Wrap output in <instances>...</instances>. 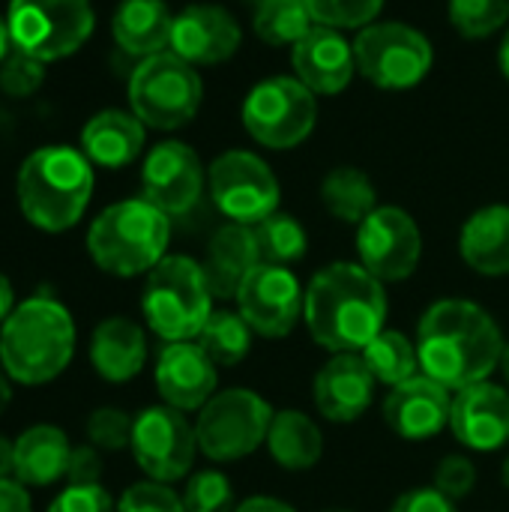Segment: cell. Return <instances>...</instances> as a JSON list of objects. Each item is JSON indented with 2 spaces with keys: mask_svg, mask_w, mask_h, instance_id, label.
<instances>
[{
  "mask_svg": "<svg viewBox=\"0 0 509 512\" xmlns=\"http://www.w3.org/2000/svg\"><path fill=\"white\" fill-rule=\"evenodd\" d=\"M501 372L507 375V384H509V342H507V348H504V360H501Z\"/></svg>",
  "mask_w": 509,
  "mask_h": 512,
  "instance_id": "db71d44e",
  "label": "cell"
},
{
  "mask_svg": "<svg viewBox=\"0 0 509 512\" xmlns=\"http://www.w3.org/2000/svg\"><path fill=\"white\" fill-rule=\"evenodd\" d=\"M267 450L273 462L285 471H309L321 462L324 438L318 423L303 411H276L270 432H267Z\"/></svg>",
  "mask_w": 509,
  "mask_h": 512,
  "instance_id": "f1b7e54d",
  "label": "cell"
},
{
  "mask_svg": "<svg viewBox=\"0 0 509 512\" xmlns=\"http://www.w3.org/2000/svg\"><path fill=\"white\" fill-rule=\"evenodd\" d=\"M417 357L423 375L459 393L471 384L489 381L504 360V333L495 318L471 300L432 303L417 327Z\"/></svg>",
  "mask_w": 509,
  "mask_h": 512,
  "instance_id": "6da1fadb",
  "label": "cell"
},
{
  "mask_svg": "<svg viewBox=\"0 0 509 512\" xmlns=\"http://www.w3.org/2000/svg\"><path fill=\"white\" fill-rule=\"evenodd\" d=\"M459 252L465 264L480 276H509V207L492 204L477 210L462 225Z\"/></svg>",
  "mask_w": 509,
  "mask_h": 512,
  "instance_id": "4316f807",
  "label": "cell"
},
{
  "mask_svg": "<svg viewBox=\"0 0 509 512\" xmlns=\"http://www.w3.org/2000/svg\"><path fill=\"white\" fill-rule=\"evenodd\" d=\"M144 147V123L132 111H99L81 129V153L99 168H123Z\"/></svg>",
  "mask_w": 509,
  "mask_h": 512,
  "instance_id": "484cf974",
  "label": "cell"
},
{
  "mask_svg": "<svg viewBox=\"0 0 509 512\" xmlns=\"http://www.w3.org/2000/svg\"><path fill=\"white\" fill-rule=\"evenodd\" d=\"M147 360V336L132 318L114 315L96 324L90 336V363L108 384H126L141 375Z\"/></svg>",
  "mask_w": 509,
  "mask_h": 512,
  "instance_id": "603a6c76",
  "label": "cell"
},
{
  "mask_svg": "<svg viewBox=\"0 0 509 512\" xmlns=\"http://www.w3.org/2000/svg\"><path fill=\"white\" fill-rule=\"evenodd\" d=\"M18 303H15V291H12V282L0 273V327H3V321L12 315V309H15Z\"/></svg>",
  "mask_w": 509,
  "mask_h": 512,
  "instance_id": "c3c4849f",
  "label": "cell"
},
{
  "mask_svg": "<svg viewBox=\"0 0 509 512\" xmlns=\"http://www.w3.org/2000/svg\"><path fill=\"white\" fill-rule=\"evenodd\" d=\"M72 444L60 426L39 423L15 438V480L27 489H48L69 471Z\"/></svg>",
  "mask_w": 509,
  "mask_h": 512,
  "instance_id": "d4e9b609",
  "label": "cell"
},
{
  "mask_svg": "<svg viewBox=\"0 0 509 512\" xmlns=\"http://www.w3.org/2000/svg\"><path fill=\"white\" fill-rule=\"evenodd\" d=\"M129 450L138 468L147 474V480L171 486L183 480L195 465V453H198L195 426L183 417V411L171 405L144 408L132 423Z\"/></svg>",
  "mask_w": 509,
  "mask_h": 512,
  "instance_id": "4fadbf2b",
  "label": "cell"
},
{
  "mask_svg": "<svg viewBox=\"0 0 509 512\" xmlns=\"http://www.w3.org/2000/svg\"><path fill=\"white\" fill-rule=\"evenodd\" d=\"M291 63L297 78L321 96H336L342 93L357 69L354 60V45L345 42V36L333 27L315 24L294 48H291Z\"/></svg>",
  "mask_w": 509,
  "mask_h": 512,
  "instance_id": "7402d4cb",
  "label": "cell"
},
{
  "mask_svg": "<svg viewBox=\"0 0 509 512\" xmlns=\"http://www.w3.org/2000/svg\"><path fill=\"white\" fill-rule=\"evenodd\" d=\"M141 189V198L165 216L189 213L204 192V168L198 153L183 141L156 144L141 168Z\"/></svg>",
  "mask_w": 509,
  "mask_h": 512,
  "instance_id": "2e32d148",
  "label": "cell"
},
{
  "mask_svg": "<svg viewBox=\"0 0 509 512\" xmlns=\"http://www.w3.org/2000/svg\"><path fill=\"white\" fill-rule=\"evenodd\" d=\"M66 480H69V486H96L102 480V456L93 444L72 447Z\"/></svg>",
  "mask_w": 509,
  "mask_h": 512,
  "instance_id": "ee69618b",
  "label": "cell"
},
{
  "mask_svg": "<svg viewBox=\"0 0 509 512\" xmlns=\"http://www.w3.org/2000/svg\"><path fill=\"white\" fill-rule=\"evenodd\" d=\"M390 512H459V510H456V501H453V498H447L444 492H438L435 486H417V489H408L405 495H399Z\"/></svg>",
  "mask_w": 509,
  "mask_h": 512,
  "instance_id": "7bdbcfd3",
  "label": "cell"
},
{
  "mask_svg": "<svg viewBox=\"0 0 509 512\" xmlns=\"http://www.w3.org/2000/svg\"><path fill=\"white\" fill-rule=\"evenodd\" d=\"M312 339L333 354H360L387 321V291L363 264L336 261L315 273L303 300Z\"/></svg>",
  "mask_w": 509,
  "mask_h": 512,
  "instance_id": "7a4b0ae2",
  "label": "cell"
},
{
  "mask_svg": "<svg viewBox=\"0 0 509 512\" xmlns=\"http://www.w3.org/2000/svg\"><path fill=\"white\" fill-rule=\"evenodd\" d=\"M357 69L381 90H408L432 69L429 39L399 21L369 24L354 39Z\"/></svg>",
  "mask_w": 509,
  "mask_h": 512,
  "instance_id": "8fae6325",
  "label": "cell"
},
{
  "mask_svg": "<svg viewBox=\"0 0 509 512\" xmlns=\"http://www.w3.org/2000/svg\"><path fill=\"white\" fill-rule=\"evenodd\" d=\"M303 300L306 291H300L297 276L276 264H258L234 297L240 318L264 339L288 336L303 315Z\"/></svg>",
  "mask_w": 509,
  "mask_h": 512,
  "instance_id": "9a60e30c",
  "label": "cell"
},
{
  "mask_svg": "<svg viewBox=\"0 0 509 512\" xmlns=\"http://www.w3.org/2000/svg\"><path fill=\"white\" fill-rule=\"evenodd\" d=\"M0 512H33V501L24 483L15 477L0 480Z\"/></svg>",
  "mask_w": 509,
  "mask_h": 512,
  "instance_id": "f6af8a7d",
  "label": "cell"
},
{
  "mask_svg": "<svg viewBox=\"0 0 509 512\" xmlns=\"http://www.w3.org/2000/svg\"><path fill=\"white\" fill-rule=\"evenodd\" d=\"M315 120V93L291 75H276L255 84L243 102L246 132L270 150H288L303 144L315 129Z\"/></svg>",
  "mask_w": 509,
  "mask_h": 512,
  "instance_id": "30bf717a",
  "label": "cell"
},
{
  "mask_svg": "<svg viewBox=\"0 0 509 512\" xmlns=\"http://www.w3.org/2000/svg\"><path fill=\"white\" fill-rule=\"evenodd\" d=\"M156 390L177 411H201L216 396V363L198 342H165L156 357Z\"/></svg>",
  "mask_w": 509,
  "mask_h": 512,
  "instance_id": "e0dca14e",
  "label": "cell"
},
{
  "mask_svg": "<svg viewBox=\"0 0 509 512\" xmlns=\"http://www.w3.org/2000/svg\"><path fill=\"white\" fill-rule=\"evenodd\" d=\"M249 3H252V6H261V3H264V0H249Z\"/></svg>",
  "mask_w": 509,
  "mask_h": 512,
  "instance_id": "11a10c76",
  "label": "cell"
},
{
  "mask_svg": "<svg viewBox=\"0 0 509 512\" xmlns=\"http://www.w3.org/2000/svg\"><path fill=\"white\" fill-rule=\"evenodd\" d=\"M198 345L216 366H237L252 351V330L240 318V312L219 309L207 318L204 330L198 333Z\"/></svg>",
  "mask_w": 509,
  "mask_h": 512,
  "instance_id": "1f68e13d",
  "label": "cell"
},
{
  "mask_svg": "<svg viewBox=\"0 0 509 512\" xmlns=\"http://www.w3.org/2000/svg\"><path fill=\"white\" fill-rule=\"evenodd\" d=\"M117 512H186V507L183 498L168 483L141 480L120 495Z\"/></svg>",
  "mask_w": 509,
  "mask_h": 512,
  "instance_id": "f35d334b",
  "label": "cell"
},
{
  "mask_svg": "<svg viewBox=\"0 0 509 512\" xmlns=\"http://www.w3.org/2000/svg\"><path fill=\"white\" fill-rule=\"evenodd\" d=\"M75 342L72 312L48 294H33L0 327V366L15 384L42 387L69 369Z\"/></svg>",
  "mask_w": 509,
  "mask_h": 512,
  "instance_id": "3957f363",
  "label": "cell"
},
{
  "mask_svg": "<svg viewBox=\"0 0 509 512\" xmlns=\"http://www.w3.org/2000/svg\"><path fill=\"white\" fill-rule=\"evenodd\" d=\"M261 264V252H258V240L255 231L249 225H237L228 222L222 225L207 246V258H204V273L210 282L213 297L219 300H234L243 279Z\"/></svg>",
  "mask_w": 509,
  "mask_h": 512,
  "instance_id": "cb8c5ba5",
  "label": "cell"
},
{
  "mask_svg": "<svg viewBox=\"0 0 509 512\" xmlns=\"http://www.w3.org/2000/svg\"><path fill=\"white\" fill-rule=\"evenodd\" d=\"M273 408L255 390H222L201 411L195 423L198 450L210 462H237L267 444Z\"/></svg>",
  "mask_w": 509,
  "mask_h": 512,
  "instance_id": "9c48e42d",
  "label": "cell"
},
{
  "mask_svg": "<svg viewBox=\"0 0 509 512\" xmlns=\"http://www.w3.org/2000/svg\"><path fill=\"white\" fill-rule=\"evenodd\" d=\"M375 375L360 354H333L315 375L312 399L321 417L330 423L360 420L375 399Z\"/></svg>",
  "mask_w": 509,
  "mask_h": 512,
  "instance_id": "44dd1931",
  "label": "cell"
},
{
  "mask_svg": "<svg viewBox=\"0 0 509 512\" xmlns=\"http://www.w3.org/2000/svg\"><path fill=\"white\" fill-rule=\"evenodd\" d=\"M357 255L378 282H405L423 255L420 225L402 207H378L357 225Z\"/></svg>",
  "mask_w": 509,
  "mask_h": 512,
  "instance_id": "5bb4252c",
  "label": "cell"
},
{
  "mask_svg": "<svg viewBox=\"0 0 509 512\" xmlns=\"http://www.w3.org/2000/svg\"><path fill=\"white\" fill-rule=\"evenodd\" d=\"M240 48V24L237 18L210 3L186 6L174 15L171 51L192 66H213L228 60Z\"/></svg>",
  "mask_w": 509,
  "mask_h": 512,
  "instance_id": "ffe728a7",
  "label": "cell"
},
{
  "mask_svg": "<svg viewBox=\"0 0 509 512\" xmlns=\"http://www.w3.org/2000/svg\"><path fill=\"white\" fill-rule=\"evenodd\" d=\"M360 357L369 366V372L375 375V381L387 384L390 390L405 384L408 378H414L420 369L417 345H411V339L405 333L387 330V327L360 351Z\"/></svg>",
  "mask_w": 509,
  "mask_h": 512,
  "instance_id": "4dcf8cb0",
  "label": "cell"
},
{
  "mask_svg": "<svg viewBox=\"0 0 509 512\" xmlns=\"http://www.w3.org/2000/svg\"><path fill=\"white\" fill-rule=\"evenodd\" d=\"M255 33L267 45H297L312 27L315 18L306 0H264L255 6Z\"/></svg>",
  "mask_w": 509,
  "mask_h": 512,
  "instance_id": "d6a6232c",
  "label": "cell"
},
{
  "mask_svg": "<svg viewBox=\"0 0 509 512\" xmlns=\"http://www.w3.org/2000/svg\"><path fill=\"white\" fill-rule=\"evenodd\" d=\"M48 512H117V504L111 495L96 483V486H66Z\"/></svg>",
  "mask_w": 509,
  "mask_h": 512,
  "instance_id": "b9f144b4",
  "label": "cell"
},
{
  "mask_svg": "<svg viewBox=\"0 0 509 512\" xmlns=\"http://www.w3.org/2000/svg\"><path fill=\"white\" fill-rule=\"evenodd\" d=\"M321 201L330 216L351 222V225H360L372 210H378V192H375L369 174H363L360 168H351V165L333 168L324 177Z\"/></svg>",
  "mask_w": 509,
  "mask_h": 512,
  "instance_id": "f546056e",
  "label": "cell"
},
{
  "mask_svg": "<svg viewBox=\"0 0 509 512\" xmlns=\"http://www.w3.org/2000/svg\"><path fill=\"white\" fill-rule=\"evenodd\" d=\"M132 423L135 417H129L120 408H96L84 423L87 444H93L96 450H108V453L126 450L132 441Z\"/></svg>",
  "mask_w": 509,
  "mask_h": 512,
  "instance_id": "74e56055",
  "label": "cell"
},
{
  "mask_svg": "<svg viewBox=\"0 0 509 512\" xmlns=\"http://www.w3.org/2000/svg\"><path fill=\"white\" fill-rule=\"evenodd\" d=\"M330 512H348V510H330Z\"/></svg>",
  "mask_w": 509,
  "mask_h": 512,
  "instance_id": "9f6ffc18",
  "label": "cell"
},
{
  "mask_svg": "<svg viewBox=\"0 0 509 512\" xmlns=\"http://www.w3.org/2000/svg\"><path fill=\"white\" fill-rule=\"evenodd\" d=\"M498 60H501V72L509 78V30H507V39L501 42V54H498Z\"/></svg>",
  "mask_w": 509,
  "mask_h": 512,
  "instance_id": "816d5d0a",
  "label": "cell"
},
{
  "mask_svg": "<svg viewBox=\"0 0 509 512\" xmlns=\"http://www.w3.org/2000/svg\"><path fill=\"white\" fill-rule=\"evenodd\" d=\"M90 0H9L12 48L51 63L75 54L93 33Z\"/></svg>",
  "mask_w": 509,
  "mask_h": 512,
  "instance_id": "ba28073f",
  "label": "cell"
},
{
  "mask_svg": "<svg viewBox=\"0 0 509 512\" xmlns=\"http://www.w3.org/2000/svg\"><path fill=\"white\" fill-rule=\"evenodd\" d=\"M306 6L321 27L363 30L378 18L384 0H306Z\"/></svg>",
  "mask_w": 509,
  "mask_h": 512,
  "instance_id": "d590c367",
  "label": "cell"
},
{
  "mask_svg": "<svg viewBox=\"0 0 509 512\" xmlns=\"http://www.w3.org/2000/svg\"><path fill=\"white\" fill-rule=\"evenodd\" d=\"M168 219L171 216L144 198L117 201L93 219L87 231V252L93 264L111 276L132 279L150 273L165 258L171 240Z\"/></svg>",
  "mask_w": 509,
  "mask_h": 512,
  "instance_id": "5b68a950",
  "label": "cell"
},
{
  "mask_svg": "<svg viewBox=\"0 0 509 512\" xmlns=\"http://www.w3.org/2000/svg\"><path fill=\"white\" fill-rule=\"evenodd\" d=\"M207 186L213 204L237 225L255 228L279 210V180L273 168L249 150L222 153L207 171Z\"/></svg>",
  "mask_w": 509,
  "mask_h": 512,
  "instance_id": "7c38bea8",
  "label": "cell"
},
{
  "mask_svg": "<svg viewBox=\"0 0 509 512\" xmlns=\"http://www.w3.org/2000/svg\"><path fill=\"white\" fill-rule=\"evenodd\" d=\"M111 30L126 54L153 57L171 48L174 15L165 0H123L114 12Z\"/></svg>",
  "mask_w": 509,
  "mask_h": 512,
  "instance_id": "83f0119b",
  "label": "cell"
},
{
  "mask_svg": "<svg viewBox=\"0 0 509 512\" xmlns=\"http://www.w3.org/2000/svg\"><path fill=\"white\" fill-rule=\"evenodd\" d=\"M12 51V36H9V24H6V15H0V63L9 57Z\"/></svg>",
  "mask_w": 509,
  "mask_h": 512,
  "instance_id": "f907efd6",
  "label": "cell"
},
{
  "mask_svg": "<svg viewBox=\"0 0 509 512\" xmlns=\"http://www.w3.org/2000/svg\"><path fill=\"white\" fill-rule=\"evenodd\" d=\"M18 207L24 219L48 234L69 231L93 195V162L75 147H39L18 171Z\"/></svg>",
  "mask_w": 509,
  "mask_h": 512,
  "instance_id": "277c9868",
  "label": "cell"
},
{
  "mask_svg": "<svg viewBox=\"0 0 509 512\" xmlns=\"http://www.w3.org/2000/svg\"><path fill=\"white\" fill-rule=\"evenodd\" d=\"M477 486V468L468 456H444L435 468V489L453 501H462Z\"/></svg>",
  "mask_w": 509,
  "mask_h": 512,
  "instance_id": "60d3db41",
  "label": "cell"
},
{
  "mask_svg": "<svg viewBox=\"0 0 509 512\" xmlns=\"http://www.w3.org/2000/svg\"><path fill=\"white\" fill-rule=\"evenodd\" d=\"M501 483H504V489H509V453L507 459L501 462Z\"/></svg>",
  "mask_w": 509,
  "mask_h": 512,
  "instance_id": "f5cc1de1",
  "label": "cell"
},
{
  "mask_svg": "<svg viewBox=\"0 0 509 512\" xmlns=\"http://www.w3.org/2000/svg\"><path fill=\"white\" fill-rule=\"evenodd\" d=\"M147 327L162 342H192L213 315V291L204 267L189 255H165L141 294Z\"/></svg>",
  "mask_w": 509,
  "mask_h": 512,
  "instance_id": "8992f818",
  "label": "cell"
},
{
  "mask_svg": "<svg viewBox=\"0 0 509 512\" xmlns=\"http://www.w3.org/2000/svg\"><path fill=\"white\" fill-rule=\"evenodd\" d=\"M252 231L258 240L261 264L288 267V264H297L309 249V237H306L303 225L294 216L279 213V210L273 216H267L264 222H258Z\"/></svg>",
  "mask_w": 509,
  "mask_h": 512,
  "instance_id": "836d02e7",
  "label": "cell"
},
{
  "mask_svg": "<svg viewBox=\"0 0 509 512\" xmlns=\"http://www.w3.org/2000/svg\"><path fill=\"white\" fill-rule=\"evenodd\" d=\"M15 477V441L0 435V480Z\"/></svg>",
  "mask_w": 509,
  "mask_h": 512,
  "instance_id": "7dc6e473",
  "label": "cell"
},
{
  "mask_svg": "<svg viewBox=\"0 0 509 512\" xmlns=\"http://www.w3.org/2000/svg\"><path fill=\"white\" fill-rule=\"evenodd\" d=\"M42 66H45L42 60L12 48L9 57L0 63V87H3V93H9V96H30V93H36L42 87V81H45V69Z\"/></svg>",
  "mask_w": 509,
  "mask_h": 512,
  "instance_id": "ab89813d",
  "label": "cell"
},
{
  "mask_svg": "<svg viewBox=\"0 0 509 512\" xmlns=\"http://www.w3.org/2000/svg\"><path fill=\"white\" fill-rule=\"evenodd\" d=\"M204 84L192 63L174 51L144 57L129 78L132 114L150 129H180L201 108Z\"/></svg>",
  "mask_w": 509,
  "mask_h": 512,
  "instance_id": "52a82bcc",
  "label": "cell"
},
{
  "mask_svg": "<svg viewBox=\"0 0 509 512\" xmlns=\"http://www.w3.org/2000/svg\"><path fill=\"white\" fill-rule=\"evenodd\" d=\"M9 402H12V378L3 372V366H0V417H3V411L9 408Z\"/></svg>",
  "mask_w": 509,
  "mask_h": 512,
  "instance_id": "681fc988",
  "label": "cell"
},
{
  "mask_svg": "<svg viewBox=\"0 0 509 512\" xmlns=\"http://www.w3.org/2000/svg\"><path fill=\"white\" fill-rule=\"evenodd\" d=\"M450 429L468 450L495 453L509 444V390L492 381L471 384L453 396Z\"/></svg>",
  "mask_w": 509,
  "mask_h": 512,
  "instance_id": "d6986e66",
  "label": "cell"
},
{
  "mask_svg": "<svg viewBox=\"0 0 509 512\" xmlns=\"http://www.w3.org/2000/svg\"><path fill=\"white\" fill-rule=\"evenodd\" d=\"M450 21L465 39H486L509 21V0H450Z\"/></svg>",
  "mask_w": 509,
  "mask_h": 512,
  "instance_id": "e575fe53",
  "label": "cell"
},
{
  "mask_svg": "<svg viewBox=\"0 0 509 512\" xmlns=\"http://www.w3.org/2000/svg\"><path fill=\"white\" fill-rule=\"evenodd\" d=\"M453 390L432 381L429 375H414L393 387L384 399V423L402 441H429L450 426Z\"/></svg>",
  "mask_w": 509,
  "mask_h": 512,
  "instance_id": "ac0fdd59",
  "label": "cell"
},
{
  "mask_svg": "<svg viewBox=\"0 0 509 512\" xmlns=\"http://www.w3.org/2000/svg\"><path fill=\"white\" fill-rule=\"evenodd\" d=\"M234 512H297L291 504L279 501V498H264V495H255V498H246L243 504H237Z\"/></svg>",
  "mask_w": 509,
  "mask_h": 512,
  "instance_id": "bcb514c9",
  "label": "cell"
},
{
  "mask_svg": "<svg viewBox=\"0 0 509 512\" xmlns=\"http://www.w3.org/2000/svg\"><path fill=\"white\" fill-rule=\"evenodd\" d=\"M186 512H234V489L222 471H198L183 489Z\"/></svg>",
  "mask_w": 509,
  "mask_h": 512,
  "instance_id": "8d00e7d4",
  "label": "cell"
}]
</instances>
